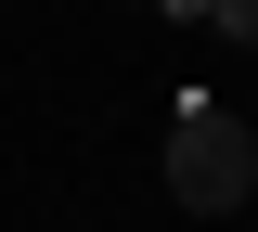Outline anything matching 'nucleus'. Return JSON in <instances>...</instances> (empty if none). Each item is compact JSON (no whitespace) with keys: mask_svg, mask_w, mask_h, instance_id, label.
<instances>
[{"mask_svg":"<svg viewBox=\"0 0 258 232\" xmlns=\"http://www.w3.org/2000/svg\"><path fill=\"white\" fill-rule=\"evenodd\" d=\"M168 194L194 206V219H232V206L258 194V142L232 103H181L168 116Z\"/></svg>","mask_w":258,"mask_h":232,"instance_id":"obj_1","label":"nucleus"},{"mask_svg":"<svg viewBox=\"0 0 258 232\" xmlns=\"http://www.w3.org/2000/svg\"><path fill=\"white\" fill-rule=\"evenodd\" d=\"M220 26H232V39H258V0H220Z\"/></svg>","mask_w":258,"mask_h":232,"instance_id":"obj_2","label":"nucleus"}]
</instances>
